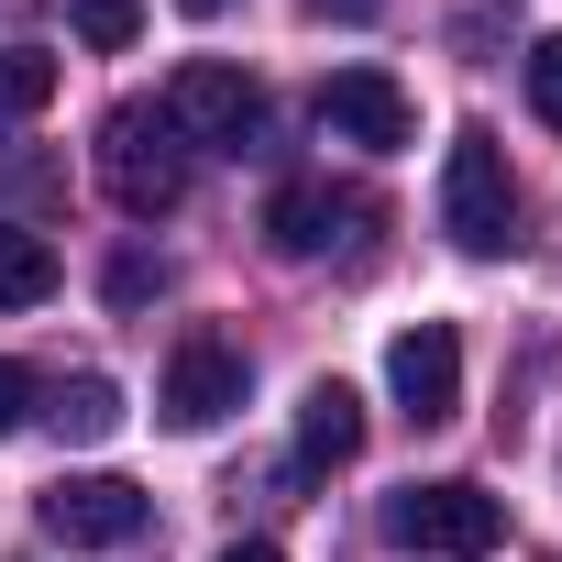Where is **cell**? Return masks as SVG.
<instances>
[{"mask_svg":"<svg viewBox=\"0 0 562 562\" xmlns=\"http://www.w3.org/2000/svg\"><path fill=\"white\" fill-rule=\"evenodd\" d=\"M166 122H177V144L188 155H243L254 144V122H265V89L232 67V56H188L177 78H166V100H155Z\"/></svg>","mask_w":562,"mask_h":562,"instance_id":"4","label":"cell"},{"mask_svg":"<svg viewBox=\"0 0 562 562\" xmlns=\"http://www.w3.org/2000/svg\"><path fill=\"white\" fill-rule=\"evenodd\" d=\"M310 12H321V23H375L386 0H310Z\"/></svg>","mask_w":562,"mask_h":562,"instance_id":"17","label":"cell"},{"mask_svg":"<svg viewBox=\"0 0 562 562\" xmlns=\"http://www.w3.org/2000/svg\"><path fill=\"white\" fill-rule=\"evenodd\" d=\"M177 12H188V23H221V12H232V0H177Z\"/></svg>","mask_w":562,"mask_h":562,"instance_id":"19","label":"cell"},{"mask_svg":"<svg viewBox=\"0 0 562 562\" xmlns=\"http://www.w3.org/2000/svg\"><path fill=\"white\" fill-rule=\"evenodd\" d=\"M221 562H288V551H276V540H232Z\"/></svg>","mask_w":562,"mask_h":562,"instance_id":"18","label":"cell"},{"mask_svg":"<svg viewBox=\"0 0 562 562\" xmlns=\"http://www.w3.org/2000/svg\"><path fill=\"white\" fill-rule=\"evenodd\" d=\"M364 221H375V210H364L353 188H321V177H288V188L265 199V243L288 254V265L331 254V243H342V232H364Z\"/></svg>","mask_w":562,"mask_h":562,"instance_id":"9","label":"cell"},{"mask_svg":"<svg viewBox=\"0 0 562 562\" xmlns=\"http://www.w3.org/2000/svg\"><path fill=\"white\" fill-rule=\"evenodd\" d=\"M441 232L463 254H518V177H507V144L485 122H463L441 155Z\"/></svg>","mask_w":562,"mask_h":562,"instance_id":"2","label":"cell"},{"mask_svg":"<svg viewBox=\"0 0 562 562\" xmlns=\"http://www.w3.org/2000/svg\"><path fill=\"white\" fill-rule=\"evenodd\" d=\"M56 100V56L45 45H12V56H0V122H34Z\"/></svg>","mask_w":562,"mask_h":562,"instance_id":"13","label":"cell"},{"mask_svg":"<svg viewBox=\"0 0 562 562\" xmlns=\"http://www.w3.org/2000/svg\"><path fill=\"white\" fill-rule=\"evenodd\" d=\"M243 386H254V364L221 342V331H188L177 353H166V430H221L232 408H243Z\"/></svg>","mask_w":562,"mask_h":562,"instance_id":"5","label":"cell"},{"mask_svg":"<svg viewBox=\"0 0 562 562\" xmlns=\"http://www.w3.org/2000/svg\"><path fill=\"white\" fill-rule=\"evenodd\" d=\"M144 34V0H78V45H100V56H122Z\"/></svg>","mask_w":562,"mask_h":562,"instance_id":"14","label":"cell"},{"mask_svg":"<svg viewBox=\"0 0 562 562\" xmlns=\"http://www.w3.org/2000/svg\"><path fill=\"white\" fill-rule=\"evenodd\" d=\"M56 441H111L122 430V386L111 375H67V386H45V408H34Z\"/></svg>","mask_w":562,"mask_h":562,"instance_id":"11","label":"cell"},{"mask_svg":"<svg viewBox=\"0 0 562 562\" xmlns=\"http://www.w3.org/2000/svg\"><path fill=\"white\" fill-rule=\"evenodd\" d=\"M45 299H56V243L0 221V310H45Z\"/></svg>","mask_w":562,"mask_h":562,"instance_id":"12","label":"cell"},{"mask_svg":"<svg viewBox=\"0 0 562 562\" xmlns=\"http://www.w3.org/2000/svg\"><path fill=\"white\" fill-rule=\"evenodd\" d=\"M496 540H507V507H496L485 485H463V474L397 485V496H386V551H419V562H485Z\"/></svg>","mask_w":562,"mask_h":562,"instance_id":"3","label":"cell"},{"mask_svg":"<svg viewBox=\"0 0 562 562\" xmlns=\"http://www.w3.org/2000/svg\"><path fill=\"white\" fill-rule=\"evenodd\" d=\"M321 133L331 144H364V155H397L419 133V111H408V89L386 67H331L321 78Z\"/></svg>","mask_w":562,"mask_h":562,"instance_id":"6","label":"cell"},{"mask_svg":"<svg viewBox=\"0 0 562 562\" xmlns=\"http://www.w3.org/2000/svg\"><path fill=\"white\" fill-rule=\"evenodd\" d=\"M529 111L562 133V34H540V45H529Z\"/></svg>","mask_w":562,"mask_h":562,"instance_id":"15","label":"cell"},{"mask_svg":"<svg viewBox=\"0 0 562 562\" xmlns=\"http://www.w3.org/2000/svg\"><path fill=\"white\" fill-rule=\"evenodd\" d=\"M100 188H111V210H133V221H166V210L188 199V144H177V122H166L155 100H122V111L100 122Z\"/></svg>","mask_w":562,"mask_h":562,"instance_id":"1","label":"cell"},{"mask_svg":"<svg viewBox=\"0 0 562 562\" xmlns=\"http://www.w3.org/2000/svg\"><path fill=\"white\" fill-rule=\"evenodd\" d=\"M45 540H67V551L144 540V485H122V474H56L45 485Z\"/></svg>","mask_w":562,"mask_h":562,"instance_id":"7","label":"cell"},{"mask_svg":"<svg viewBox=\"0 0 562 562\" xmlns=\"http://www.w3.org/2000/svg\"><path fill=\"white\" fill-rule=\"evenodd\" d=\"M386 397H397L419 430H441V419L463 408V342H452V321H419V331L386 342Z\"/></svg>","mask_w":562,"mask_h":562,"instance_id":"8","label":"cell"},{"mask_svg":"<svg viewBox=\"0 0 562 562\" xmlns=\"http://www.w3.org/2000/svg\"><path fill=\"white\" fill-rule=\"evenodd\" d=\"M353 452H364V397H353L342 375H321V386L299 397V463L331 474V463H353Z\"/></svg>","mask_w":562,"mask_h":562,"instance_id":"10","label":"cell"},{"mask_svg":"<svg viewBox=\"0 0 562 562\" xmlns=\"http://www.w3.org/2000/svg\"><path fill=\"white\" fill-rule=\"evenodd\" d=\"M34 408H45V386H34V375H23L12 353H0V441H12V430H23Z\"/></svg>","mask_w":562,"mask_h":562,"instance_id":"16","label":"cell"}]
</instances>
